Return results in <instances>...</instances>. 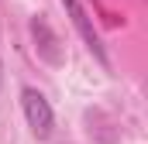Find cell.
<instances>
[{"label": "cell", "instance_id": "6da1fadb", "mask_svg": "<svg viewBox=\"0 0 148 144\" xmlns=\"http://www.w3.org/2000/svg\"><path fill=\"white\" fill-rule=\"evenodd\" d=\"M21 107H24V120H28V127H31V134H35L38 141L52 137L55 113H52V103L38 93L35 86H24V89H21Z\"/></svg>", "mask_w": 148, "mask_h": 144}, {"label": "cell", "instance_id": "7a4b0ae2", "mask_svg": "<svg viewBox=\"0 0 148 144\" xmlns=\"http://www.w3.org/2000/svg\"><path fill=\"white\" fill-rule=\"evenodd\" d=\"M62 7H66V14L73 17V28L79 31V38H83V45L107 65V48H103V41H100V31L93 28V21H90V14L83 10V3L79 0H62Z\"/></svg>", "mask_w": 148, "mask_h": 144}, {"label": "cell", "instance_id": "3957f363", "mask_svg": "<svg viewBox=\"0 0 148 144\" xmlns=\"http://www.w3.org/2000/svg\"><path fill=\"white\" fill-rule=\"evenodd\" d=\"M0 79H3V69H0Z\"/></svg>", "mask_w": 148, "mask_h": 144}]
</instances>
